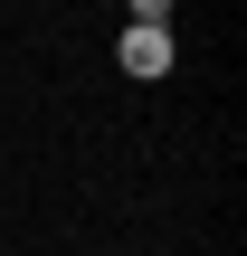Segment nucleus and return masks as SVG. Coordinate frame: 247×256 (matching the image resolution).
<instances>
[{
	"mask_svg": "<svg viewBox=\"0 0 247 256\" xmlns=\"http://www.w3.org/2000/svg\"><path fill=\"white\" fill-rule=\"evenodd\" d=\"M114 57H124V76H143V86H152V76H171V57H181V48H171V10H162V0H133V19H124Z\"/></svg>",
	"mask_w": 247,
	"mask_h": 256,
	"instance_id": "nucleus-1",
	"label": "nucleus"
}]
</instances>
